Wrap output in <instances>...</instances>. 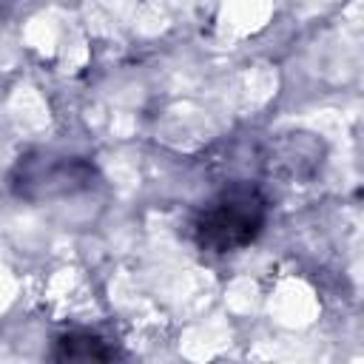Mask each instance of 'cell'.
I'll use <instances>...</instances> for the list:
<instances>
[{
	"label": "cell",
	"mask_w": 364,
	"mask_h": 364,
	"mask_svg": "<svg viewBox=\"0 0 364 364\" xmlns=\"http://www.w3.org/2000/svg\"><path fill=\"white\" fill-rule=\"evenodd\" d=\"M324 142L310 131H284L276 134L267 145L264 165L270 173L287 182H307L321 171L324 162Z\"/></svg>",
	"instance_id": "obj_3"
},
{
	"label": "cell",
	"mask_w": 364,
	"mask_h": 364,
	"mask_svg": "<svg viewBox=\"0 0 364 364\" xmlns=\"http://www.w3.org/2000/svg\"><path fill=\"white\" fill-rule=\"evenodd\" d=\"M119 353L111 341H105L97 333H85V330L60 336L51 350V358L57 361H111Z\"/></svg>",
	"instance_id": "obj_4"
},
{
	"label": "cell",
	"mask_w": 364,
	"mask_h": 364,
	"mask_svg": "<svg viewBox=\"0 0 364 364\" xmlns=\"http://www.w3.org/2000/svg\"><path fill=\"white\" fill-rule=\"evenodd\" d=\"M267 196L253 182H230L193 216L191 233L202 253L228 256L250 247L267 225Z\"/></svg>",
	"instance_id": "obj_1"
},
{
	"label": "cell",
	"mask_w": 364,
	"mask_h": 364,
	"mask_svg": "<svg viewBox=\"0 0 364 364\" xmlns=\"http://www.w3.org/2000/svg\"><path fill=\"white\" fill-rule=\"evenodd\" d=\"M97 185V168L85 156L31 151L20 156L9 173V188L26 202H51L77 196Z\"/></svg>",
	"instance_id": "obj_2"
}]
</instances>
